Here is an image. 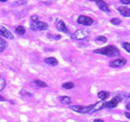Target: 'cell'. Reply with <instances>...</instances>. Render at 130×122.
Wrapping results in <instances>:
<instances>
[{
  "label": "cell",
  "instance_id": "5",
  "mask_svg": "<svg viewBox=\"0 0 130 122\" xmlns=\"http://www.w3.org/2000/svg\"><path fill=\"white\" fill-rule=\"evenodd\" d=\"M77 22L83 25H91L94 23L93 18L87 15H80L77 19Z\"/></svg>",
  "mask_w": 130,
  "mask_h": 122
},
{
  "label": "cell",
  "instance_id": "20",
  "mask_svg": "<svg viewBox=\"0 0 130 122\" xmlns=\"http://www.w3.org/2000/svg\"><path fill=\"white\" fill-rule=\"evenodd\" d=\"M34 82H35L36 85H37L38 86H40V87H47L48 86V84L46 82H43V81H41L40 79H36L34 81Z\"/></svg>",
  "mask_w": 130,
  "mask_h": 122
},
{
  "label": "cell",
  "instance_id": "3",
  "mask_svg": "<svg viewBox=\"0 0 130 122\" xmlns=\"http://www.w3.org/2000/svg\"><path fill=\"white\" fill-rule=\"evenodd\" d=\"M30 29L32 30H46L48 29V25L46 22L37 21L30 23Z\"/></svg>",
  "mask_w": 130,
  "mask_h": 122
},
{
  "label": "cell",
  "instance_id": "6",
  "mask_svg": "<svg viewBox=\"0 0 130 122\" xmlns=\"http://www.w3.org/2000/svg\"><path fill=\"white\" fill-rule=\"evenodd\" d=\"M122 101V98L120 97V96H116L113 99L109 100L106 102H105V108H108V109H112V108H115L118 105V103Z\"/></svg>",
  "mask_w": 130,
  "mask_h": 122
},
{
  "label": "cell",
  "instance_id": "11",
  "mask_svg": "<svg viewBox=\"0 0 130 122\" xmlns=\"http://www.w3.org/2000/svg\"><path fill=\"white\" fill-rule=\"evenodd\" d=\"M104 108H105V102L102 101H98L95 104H92V108H91V110H90V113L99 111V110H102V109H104Z\"/></svg>",
  "mask_w": 130,
  "mask_h": 122
},
{
  "label": "cell",
  "instance_id": "26",
  "mask_svg": "<svg viewBox=\"0 0 130 122\" xmlns=\"http://www.w3.org/2000/svg\"><path fill=\"white\" fill-rule=\"evenodd\" d=\"M120 3H122V4L127 5V4H130V0H121Z\"/></svg>",
  "mask_w": 130,
  "mask_h": 122
},
{
  "label": "cell",
  "instance_id": "23",
  "mask_svg": "<svg viewBox=\"0 0 130 122\" xmlns=\"http://www.w3.org/2000/svg\"><path fill=\"white\" fill-rule=\"evenodd\" d=\"M122 48H124L126 52H128V53H130V43L128 42H123L121 44Z\"/></svg>",
  "mask_w": 130,
  "mask_h": 122
},
{
  "label": "cell",
  "instance_id": "4",
  "mask_svg": "<svg viewBox=\"0 0 130 122\" xmlns=\"http://www.w3.org/2000/svg\"><path fill=\"white\" fill-rule=\"evenodd\" d=\"M92 108V105L88 106H70L69 109L72 111H75L79 113H87L90 112V110Z\"/></svg>",
  "mask_w": 130,
  "mask_h": 122
},
{
  "label": "cell",
  "instance_id": "25",
  "mask_svg": "<svg viewBox=\"0 0 130 122\" xmlns=\"http://www.w3.org/2000/svg\"><path fill=\"white\" fill-rule=\"evenodd\" d=\"M31 20L32 22H37V21H39V17L37 15H34L31 17Z\"/></svg>",
  "mask_w": 130,
  "mask_h": 122
},
{
  "label": "cell",
  "instance_id": "10",
  "mask_svg": "<svg viewBox=\"0 0 130 122\" xmlns=\"http://www.w3.org/2000/svg\"><path fill=\"white\" fill-rule=\"evenodd\" d=\"M98 7H99L102 11L103 12H106V13H109L110 12V10L109 8V6L107 5V3L104 1H102V0H97L95 1Z\"/></svg>",
  "mask_w": 130,
  "mask_h": 122
},
{
  "label": "cell",
  "instance_id": "9",
  "mask_svg": "<svg viewBox=\"0 0 130 122\" xmlns=\"http://www.w3.org/2000/svg\"><path fill=\"white\" fill-rule=\"evenodd\" d=\"M56 26L58 29V30L63 32V33H68L69 32L66 24H65V22L63 21H62V20H57L56 22Z\"/></svg>",
  "mask_w": 130,
  "mask_h": 122
},
{
  "label": "cell",
  "instance_id": "16",
  "mask_svg": "<svg viewBox=\"0 0 130 122\" xmlns=\"http://www.w3.org/2000/svg\"><path fill=\"white\" fill-rule=\"evenodd\" d=\"M25 31L26 30H25V28L23 26V25H18V26H17L15 29L16 33L19 35H21V36H22L25 33Z\"/></svg>",
  "mask_w": 130,
  "mask_h": 122
},
{
  "label": "cell",
  "instance_id": "15",
  "mask_svg": "<svg viewBox=\"0 0 130 122\" xmlns=\"http://www.w3.org/2000/svg\"><path fill=\"white\" fill-rule=\"evenodd\" d=\"M109 96V92L105 91H102L99 92V94H98V97H99L102 101H104V100H106V98H108Z\"/></svg>",
  "mask_w": 130,
  "mask_h": 122
},
{
  "label": "cell",
  "instance_id": "18",
  "mask_svg": "<svg viewBox=\"0 0 130 122\" xmlns=\"http://www.w3.org/2000/svg\"><path fill=\"white\" fill-rule=\"evenodd\" d=\"M95 41L100 44H105L107 41V38L104 36H98L95 37Z\"/></svg>",
  "mask_w": 130,
  "mask_h": 122
},
{
  "label": "cell",
  "instance_id": "1",
  "mask_svg": "<svg viewBox=\"0 0 130 122\" xmlns=\"http://www.w3.org/2000/svg\"><path fill=\"white\" fill-rule=\"evenodd\" d=\"M94 53L101 54L103 56H106L109 57H115L120 54V51L113 45H108L106 47H103L94 51Z\"/></svg>",
  "mask_w": 130,
  "mask_h": 122
},
{
  "label": "cell",
  "instance_id": "24",
  "mask_svg": "<svg viewBox=\"0 0 130 122\" xmlns=\"http://www.w3.org/2000/svg\"><path fill=\"white\" fill-rule=\"evenodd\" d=\"M5 86H6V80L4 79L3 77L0 76V91H3L5 88Z\"/></svg>",
  "mask_w": 130,
  "mask_h": 122
},
{
  "label": "cell",
  "instance_id": "19",
  "mask_svg": "<svg viewBox=\"0 0 130 122\" xmlns=\"http://www.w3.org/2000/svg\"><path fill=\"white\" fill-rule=\"evenodd\" d=\"M62 87L66 89V90H70V89H72L75 87V84L71 82H67L63 83V84L62 85Z\"/></svg>",
  "mask_w": 130,
  "mask_h": 122
},
{
  "label": "cell",
  "instance_id": "8",
  "mask_svg": "<svg viewBox=\"0 0 130 122\" xmlns=\"http://www.w3.org/2000/svg\"><path fill=\"white\" fill-rule=\"evenodd\" d=\"M127 63V60L125 59H118V60H112L109 63V67H121L123 66H125V64Z\"/></svg>",
  "mask_w": 130,
  "mask_h": 122
},
{
  "label": "cell",
  "instance_id": "30",
  "mask_svg": "<svg viewBox=\"0 0 130 122\" xmlns=\"http://www.w3.org/2000/svg\"><path fill=\"white\" fill-rule=\"evenodd\" d=\"M0 2H3V3H6V0H0Z\"/></svg>",
  "mask_w": 130,
  "mask_h": 122
},
{
  "label": "cell",
  "instance_id": "22",
  "mask_svg": "<svg viewBox=\"0 0 130 122\" xmlns=\"http://www.w3.org/2000/svg\"><path fill=\"white\" fill-rule=\"evenodd\" d=\"M110 22H111L113 25H119L120 24H121L122 20H121V19H120V18H113L111 19V20H110Z\"/></svg>",
  "mask_w": 130,
  "mask_h": 122
},
{
  "label": "cell",
  "instance_id": "28",
  "mask_svg": "<svg viewBox=\"0 0 130 122\" xmlns=\"http://www.w3.org/2000/svg\"><path fill=\"white\" fill-rule=\"evenodd\" d=\"M126 109L128 110H130V102H128V103L126 105Z\"/></svg>",
  "mask_w": 130,
  "mask_h": 122
},
{
  "label": "cell",
  "instance_id": "29",
  "mask_svg": "<svg viewBox=\"0 0 130 122\" xmlns=\"http://www.w3.org/2000/svg\"><path fill=\"white\" fill-rule=\"evenodd\" d=\"M0 101H6V99L3 97V96H0Z\"/></svg>",
  "mask_w": 130,
  "mask_h": 122
},
{
  "label": "cell",
  "instance_id": "17",
  "mask_svg": "<svg viewBox=\"0 0 130 122\" xmlns=\"http://www.w3.org/2000/svg\"><path fill=\"white\" fill-rule=\"evenodd\" d=\"M60 101L63 104H65V105H69L71 102V99L68 96H61Z\"/></svg>",
  "mask_w": 130,
  "mask_h": 122
},
{
  "label": "cell",
  "instance_id": "13",
  "mask_svg": "<svg viewBox=\"0 0 130 122\" xmlns=\"http://www.w3.org/2000/svg\"><path fill=\"white\" fill-rule=\"evenodd\" d=\"M44 63L50 66H56L59 63V61L55 57H48V58L44 59Z\"/></svg>",
  "mask_w": 130,
  "mask_h": 122
},
{
  "label": "cell",
  "instance_id": "12",
  "mask_svg": "<svg viewBox=\"0 0 130 122\" xmlns=\"http://www.w3.org/2000/svg\"><path fill=\"white\" fill-rule=\"evenodd\" d=\"M118 10L122 16L130 18V8L126 7V6H120Z\"/></svg>",
  "mask_w": 130,
  "mask_h": 122
},
{
  "label": "cell",
  "instance_id": "27",
  "mask_svg": "<svg viewBox=\"0 0 130 122\" xmlns=\"http://www.w3.org/2000/svg\"><path fill=\"white\" fill-rule=\"evenodd\" d=\"M94 122H105L103 120H101V119H95L94 120Z\"/></svg>",
  "mask_w": 130,
  "mask_h": 122
},
{
  "label": "cell",
  "instance_id": "2",
  "mask_svg": "<svg viewBox=\"0 0 130 122\" xmlns=\"http://www.w3.org/2000/svg\"><path fill=\"white\" fill-rule=\"evenodd\" d=\"M90 34V31L86 29H79L76 30L75 33L71 35V38L76 41H81L87 38Z\"/></svg>",
  "mask_w": 130,
  "mask_h": 122
},
{
  "label": "cell",
  "instance_id": "7",
  "mask_svg": "<svg viewBox=\"0 0 130 122\" xmlns=\"http://www.w3.org/2000/svg\"><path fill=\"white\" fill-rule=\"evenodd\" d=\"M0 36L4 37L9 40H12L14 38V36L12 33V32L10 31L8 29H6L3 25H0Z\"/></svg>",
  "mask_w": 130,
  "mask_h": 122
},
{
  "label": "cell",
  "instance_id": "21",
  "mask_svg": "<svg viewBox=\"0 0 130 122\" xmlns=\"http://www.w3.org/2000/svg\"><path fill=\"white\" fill-rule=\"evenodd\" d=\"M118 95L122 98V100L125 99V100L130 101V93H128V92H122V93H121Z\"/></svg>",
  "mask_w": 130,
  "mask_h": 122
},
{
  "label": "cell",
  "instance_id": "14",
  "mask_svg": "<svg viewBox=\"0 0 130 122\" xmlns=\"http://www.w3.org/2000/svg\"><path fill=\"white\" fill-rule=\"evenodd\" d=\"M8 48V43L0 37V53H3Z\"/></svg>",
  "mask_w": 130,
  "mask_h": 122
}]
</instances>
